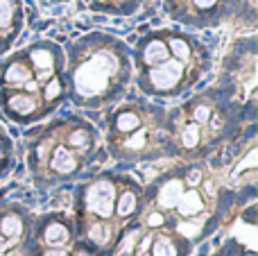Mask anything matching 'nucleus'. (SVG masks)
I'll return each mask as SVG.
<instances>
[{
	"mask_svg": "<svg viewBox=\"0 0 258 256\" xmlns=\"http://www.w3.org/2000/svg\"><path fill=\"white\" fill-rule=\"evenodd\" d=\"M242 202L227 188L222 177L202 163H179L161 172L143 195L141 225L159 227L195 247L222 227Z\"/></svg>",
	"mask_w": 258,
	"mask_h": 256,
	"instance_id": "nucleus-1",
	"label": "nucleus"
},
{
	"mask_svg": "<svg viewBox=\"0 0 258 256\" xmlns=\"http://www.w3.org/2000/svg\"><path fill=\"white\" fill-rule=\"evenodd\" d=\"M63 50L54 41H32L0 61V109L16 125H34L66 100Z\"/></svg>",
	"mask_w": 258,
	"mask_h": 256,
	"instance_id": "nucleus-2",
	"label": "nucleus"
},
{
	"mask_svg": "<svg viewBox=\"0 0 258 256\" xmlns=\"http://www.w3.org/2000/svg\"><path fill=\"white\" fill-rule=\"evenodd\" d=\"M254 104L236 93L233 86H218L195 93L186 102L168 111L172 134V157L183 163H202L222 148L236 143L242 134V116L254 111Z\"/></svg>",
	"mask_w": 258,
	"mask_h": 256,
	"instance_id": "nucleus-3",
	"label": "nucleus"
},
{
	"mask_svg": "<svg viewBox=\"0 0 258 256\" xmlns=\"http://www.w3.org/2000/svg\"><path fill=\"white\" fill-rule=\"evenodd\" d=\"M145 188L125 172L104 170L75 190L77 238L95 256H113L143 213Z\"/></svg>",
	"mask_w": 258,
	"mask_h": 256,
	"instance_id": "nucleus-4",
	"label": "nucleus"
},
{
	"mask_svg": "<svg viewBox=\"0 0 258 256\" xmlns=\"http://www.w3.org/2000/svg\"><path fill=\"white\" fill-rule=\"evenodd\" d=\"M211 68V52L197 36L177 27H159L134 45L136 86L150 98H179Z\"/></svg>",
	"mask_w": 258,
	"mask_h": 256,
	"instance_id": "nucleus-5",
	"label": "nucleus"
},
{
	"mask_svg": "<svg viewBox=\"0 0 258 256\" xmlns=\"http://www.w3.org/2000/svg\"><path fill=\"white\" fill-rule=\"evenodd\" d=\"M66 98L80 109H107L120 102L132 82V52L122 39L89 32L63 54Z\"/></svg>",
	"mask_w": 258,
	"mask_h": 256,
	"instance_id": "nucleus-6",
	"label": "nucleus"
},
{
	"mask_svg": "<svg viewBox=\"0 0 258 256\" xmlns=\"http://www.w3.org/2000/svg\"><path fill=\"white\" fill-rule=\"evenodd\" d=\"M25 166L39 188H54L84 175L100 159L102 141L93 122L61 116L25 134Z\"/></svg>",
	"mask_w": 258,
	"mask_h": 256,
	"instance_id": "nucleus-7",
	"label": "nucleus"
},
{
	"mask_svg": "<svg viewBox=\"0 0 258 256\" xmlns=\"http://www.w3.org/2000/svg\"><path fill=\"white\" fill-rule=\"evenodd\" d=\"M109 157L122 166H138L172 157L168 109L143 98L120 102L107 113Z\"/></svg>",
	"mask_w": 258,
	"mask_h": 256,
	"instance_id": "nucleus-8",
	"label": "nucleus"
},
{
	"mask_svg": "<svg viewBox=\"0 0 258 256\" xmlns=\"http://www.w3.org/2000/svg\"><path fill=\"white\" fill-rule=\"evenodd\" d=\"M163 7L172 21L195 30L220 25L240 9H247L254 21V0H163Z\"/></svg>",
	"mask_w": 258,
	"mask_h": 256,
	"instance_id": "nucleus-9",
	"label": "nucleus"
},
{
	"mask_svg": "<svg viewBox=\"0 0 258 256\" xmlns=\"http://www.w3.org/2000/svg\"><path fill=\"white\" fill-rule=\"evenodd\" d=\"M32 256H95L77 238L73 220L66 213L50 211L36 216L34 254Z\"/></svg>",
	"mask_w": 258,
	"mask_h": 256,
	"instance_id": "nucleus-10",
	"label": "nucleus"
},
{
	"mask_svg": "<svg viewBox=\"0 0 258 256\" xmlns=\"http://www.w3.org/2000/svg\"><path fill=\"white\" fill-rule=\"evenodd\" d=\"M192 245L159 227L136 222L113 256H190Z\"/></svg>",
	"mask_w": 258,
	"mask_h": 256,
	"instance_id": "nucleus-11",
	"label": "nucleus"
},
{
	"mask_svg": "<svg viewBox=\"0 0 258 256\" xmlns=\"http://www.w3.org/2000/svg\"><path fill=\"white\" fill-rule=\"evenodd\" d=\"M36 216L21 204H0V256L34 254Z\"/></svg>",
	"mask_w": 258,
	"mask_h": 256,
	"instance_id": "nucleus-12",
	"label": "nucleus"
},
{
	"mask_svg": "<svg viewBox=\"0 0 258 256\" xmlns=\"http://www.w3.org/2000/svg\"><path fill=\"white\" fill-rule=\"evenodd\" d=\"M229 231L222 238L220 247L213 254L218 256H256V202L249 200L245 207L238 204L229 218L222 222Z\"/></svg>",
	"mask_w": 258,
	"mask_h": 256,
	"instance_id": "nucleus-13",
	"label": "nucleus"
},
{
	"mask_svg": "<svg viewBox=\"0 0 258 256\" xmlns=\"http://www.w3.org/2000/svg\"><path fill=\"white\" fill-rule=\"evenodd\" d=\"M25 25V9L23 0H0V54H5Z\"/></svg>",
	"mask_w": 258,
	"mask_h": 256,
	"instance_id": "nucleus-14",
	"label": "nucleus"
},
{
	"mask_svg": "<svg viewBox=\"0 0 258 256\" xmlns=\"http://www.w3.org/2000/svg\"><path fill=\"white\" fill-rule=\"evenodd\" d=\"M86 7L107 16H132L143 0H84Z\"/></svg>",
	"mask_w": 258,
	"mask_h": 256,
	"instance_id": "nucleus-15",
	"label": "nucleus"
},
{
	"mask_svg": "<svg viewBox=\"0 0 258 256\" xmlns=\"http://www.w3.org/2000/svg\"><path fill=\"white\" fill-rule=\"evenodd\" d=\"M12 168H14V143L9 139L7 130L0 125V184L9 175Z\"/></svg>",
	"mask_w": 258,
	"mask_h": 256,
	"instance_id": "nucleus-16",
	"label": "nucleus"
},
{
	"mask_svg": "<svg viewBox=\"0 0 258 256\" xmlns=\"http://www.w3.org/2000/svg\"><path fill=\"white\" fill-rule=\"evenodd\" d=\"M209 256H218V254H209Z\"/></svg>",
	"mask_w": 258,
	"mask_h": 256,
	"instance_id": "nucleus-17",
	"label": "nucleus"
}]
</instances>
